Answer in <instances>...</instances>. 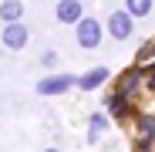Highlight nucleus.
<instances>
[{
    "label": "nucleus",
    "mask_w": 155,
    "mask_h": 152,
    "mask_svg": "<svg viewBox=\"0 0 155 152\" xmlns=\"http://www.w3.org/2000/svg\"><path fill=\"white\" fill-rule=\"evenodd\" d=\"M101 34H105V27H101V24H98L94 17H84V20L74 27V37H78V44H81V47H88V51L101 44Z\"/></svg>",
    "instance_id": "obj_1"
},
{
    "label": "nucleus",
    "mask_w": 155,
    "mask_h": 152,
    "mask_svg": "<svg viewBox=\"0 0 155 152\" xmlns=\"http://www.w3.org/2000/svg\"><path fill=\"white\" fill-rule=\"evenodd\" d=\"M78 85V78L74 74H51V78H41L37 81V95H64L68 88H74Z\"/></svg>",
    "instance_id": "obj_2"
},
{
    "label": "nucleus",
    "mask_w": 155,
    "mask_h": 152,
    "mask_svg": "<svg viewBox=\"0 0 155 152\" xmlns=\"http://www.w3.org/2000/svg\"><path fill=\"white\" fill-rule=\"evenodd\" d=\"M132 27H135V20H132L128 10H115V14L108 17V34H111L115 41H128V37H132Z\"/></svg>",
    "instance_id": "obj_3"
},
{
    "label": "nucleus",
    "mask_w": 155,
    "mask_h": 152,
    "mask_svg": "<svg viewBox=\"0 0 155 152\" xmlns=\"http://www.w3.org/2000/svg\"><path fill=\"white\" fill-rule=\"evenodd\" d=\"M54 17L61 24H81L84 20V7H81V0H58V7H54Z\"/></svg>",
    "instance_id": "obj_4"
},
{
    "label": "nucleus",
    "mask_w": 155,
    "mask_h": 152,
    "mask_svg": "<svg viewBox=\"0 0 155 152\" xmlns=\"http://www.w3.org/2000/svg\"><path fill=\"white\" fill-rule=\"evenodd\" d=\"M0 41H4L7 51H20L24 44H27V27H24V24H7L4 34H0Z\"/></svg>",
    "instance_id": "obj_5"
},
{
    "label": "nucleus",
    "mask_w": 155,
    "mask_h": 152,
    "mask_svg": "<svg viewBox=\"0 0 155 152\" xmlns=\"http://www.w3.org/2000/svg\"><path fill=\"white\" fill-rule=\"evenodd\" d=\"M108 78H111V71H108V68H91V71H84L81 78H78V88H81V91H94V88L105 85Z\"/></svg>",
    "instance_id": "obj_6"
},
{
    "label": "nucleus",
    "mask_w": 155,
    "mask_h": 152,
    "mask_svg": "<svg viewBox=\"0 0 155 152\" xmlns=\"http://www.w3.org/2000/svg\"><path fill=\"white\" fill-rule=\"evenodd\" d=\"M105 108H111L115 118H128V115H132V108H128V98H125L121 91H115V95L105 98Z\"/></svg>",
    "instance_id": "obj_7"
},
{
    "label": "nucleus",
    "mask_w": 155,
    "mask_h": 152,
    "mask_svg": "<svg viewBox=\"0 0 155 152\" xmlns=\"http://www.w3.org/2000/svg\"><path fill=\"white\" fill-rule=\"evenodd\" d=\"M20 17H24V4L20 0H4V4H0V20L20 24Z\"/></svg>",
    "instance_id": "obj_8"
},
{
    "label": "nucleus",
    "mask_w": 155,
    "mask_h": 152,
    "mask_svg": "<svg viewBox=\"0 0 155 152\" xmlns=\"http://www.w3.org/2000/svg\"><path fill=\"white\" fill-rule=\"evenodd\" d=\"M138 78H142V68H132V71H128L125 78L118 81V91H121L125 98H132V95H135V88H138Z\"/></svg>",
    "instance_id": "obj_9"
},
{
    "label": "nucleus",
    "mask_w": 155,
    "mask_h": 152,
    "mask_svg": "<svg viewBox=\"0 0 155 152\" xmlns=\"http://www.w3.org/2000/svg\"><path fill=\"white\" fill-rule=\"evenodd\" d=\"M152 7H155V0H125V10L132 14V20L135 17H148Z\"/></svg>",
    "instance_id": "obj_10"
},
{
    "label": "nucleus",
    "mask_w": 155,
    "mask_h": 152,
    "mask_svg": "<svg viewBox=\"0 0 155 152\" xmlns=\"http://www.w3.org/2000/svg\"><path fill=\"white\" fill-rule=\"evenodd\" d=\"M138 132H142L138 135L142 142H152L155 139V115H138Z\"/></svg>",
    "instance_id": "obj_11"
},
{
    "label": "nucleus",
    "mask_w": 155,
    "mask_h": 152,
    "mask_svg": "<svg viewBox=\"0 0 155 152\" xmlns=\"http://www.w3.org/2000/svg\"><path fill=\"white\" fill-rule=\"evenodd\" d=\"M105 129H108V118H105V112H94V115H91V122H88V139H98Z\"/></svg>",
    "instance_id": "obj_12"
},
{
    "label": "nucleus",
    "mask_w": 155,
    "mask_h": 152,
    "mask_svg": "<svg viewBox=\"0 0 155 152\" xmlns=\"http://www.w3.org/2000/svg\"><path fill=\"white\" fill-rule=\"evenodd\" d=\"M152 58H155V41H152V44H145V47L138 51V61H152Z\"/></svg>",
    "instance_id": "obj_13"
},
{
    "label": "nucleus",
    "mask_w": 155,
    "mask_h": 152,
    "mask_svg": "<svg viewBox=\"0 0 155 152\" xmlns=\"http://www.w3.org/2000/svg\"><path fill=\"white\" fill-rule=\"evenodd\" d=\"M148 88H152V91H155V68H152V71H148Z\"/></svg>",
    "instance_id": "obj_14"
},
{
    "label": "nucleus",
    "mask_w": 155,
    "mask_h": 152,
    "mask_svg": "<svg viewBox=\"0 0 155 152\" xmlns=\"http://www.w3.org/2000/svg\"><path fill=\"white\" fill-rule=\"evenodd\" d=\"M44 152H64V149H44Z\"/></svg>",
    "instance_id": "obj_15"
}]
</instances>
